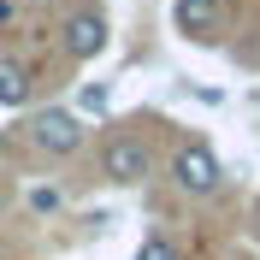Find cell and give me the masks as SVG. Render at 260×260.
Here are the masks:
<instances>
[{"label":"cell","mask_w":260,"mask_h":260,"mask_svg":"<svg viewBox=\"0 0 260 260\" xmlns=\"http://www.w3.org/2000/svg\"><path fill=\"white\" fill-rule=\"evenodd\" d=\"M24 142H30L36 154H48V160H71V154H83L89 130H83V118L71 113V107H36V113L24 118Z\"/></svg>","instance_id":"1"},{"label":"cell","mask_w":260,"mask_h":260,"mask_svg":"<svg viewBox=\"0 0 260 260\" xmlns=\"http://www.w3.org/2000/svg\"><path fill=\"white\" fill-rule=\"evenodd\" d=\"M101 178L118 183V189H136V183L154 178V148H148L142 130H113L101 142Z\"/></svg>","instance_id":"2"},{"label":"cell","mask_w":260,"mask_h":260,"mask_svg":"<svg viewBox=\"0 0 260 260\" xmlns=\"http://www.w3.org/2000/svg\"><path fill=\"white\" fill-rule=\"evenodd\" d=\"M107 42H113V24H107V12H101V6H89V0L65 6V18H59V48L71 53L77 65L101 59V53H107Z\"/></svg>","instance_id":"3"},{"label":"cell","mask_w":260,"mask_h":260,"mask_svg":"<svg viewBox=\"0 0 260 260\" xmlns=\"http://www.w3.org/2000/svg\"><path fill=\"white\" fill-rule=\"evenodd\" d=\"M172 183H178L183 195H219L225 166H219V154H213L201 136H183V142L172 148Z\"/></svg>","instance_id":"4"},{"label":"cell","mask_w":260,"mask_h":260,"mask_svg":"<svg viewBox=\"0 0 260 260\" xmlns=\"http://www.w3.org/2000/svg\"><path fill=\"white\" fill-rule=\"evenodd\" d=\"M172 24H178L183 42L195 48H213L231 24V0H172Z\"/></svg>","instance_id":"5"},{"label":"cell","mask_w":260,"mask_h":260,"mask_svg":"<svg viewBox=\"0 0 260 260\" xmlns=\"http://www.w3.org/2000/svg\"><path fill=\"white\" fill-rule=\"evenodd\" d=\"M30 65L12 59V53H0V107H30Z\"/></svg>","instance_id":"6"},{"label":"cell","mask_w":260,"mask_h":260,"mask_svg":"<svg viewBox=\"0 0 260 260\" xmlns=\"http://www.w3.org/2000/svg\"><path fill=\"white\" fill-rule=\"evenodd\" d=\"M136 260H183V254H178V243H172V237H160V231H154V237H142Z\"/></svg>","instance_id":"7"},{"label":"cell","mask_w":260,"mask_h":260,"mask_svg":"<svg viewBox=\"0 0 260 260\" xmlns=\"http://www.w3.org/2000/svg\"><path fill=\"white\" fill-rule=\"evenodd\" d=\"M6 18H12V0H0V24H6Z\"/></svg>","instance_id":"8"},{"label":"cell","mask_w":260,"mask_h":260,"mask_svg":"<svg viewBox=\"0 0 260 260\" xmlns=\"http://www.w3.org/2000/svg\"><path fill=\"white\" fill-rule=\"evenodd\" d=\"M0 154H6V130H0Z\"/></svg>","instance_id":"9"}]
</instances>
